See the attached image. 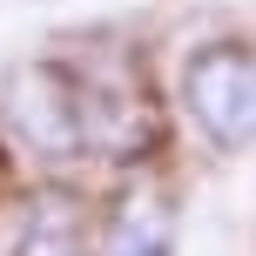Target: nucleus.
Wrapping results in <instances>:
<instances>
[{
	"mask_svg": "<svg viewBox=\"0 0 256 256\" xmlns=\"http://www.w3.org/2000/svg\"><path fill=\"white\" fill-rule=\"evenodd\" d=\"M14 256H81V243H74V230H68L61 216H48V222L27 230V243L14 250Z\"/></svg>",
	"mask_w": 256,
	"mask_h": 256,
	"instance_id": "20e7f679",
	"label": "nucleus"
},
{
	"mask_svg": "<svg viewBox=\"0 0 256 256\" xmlns=\"http://www.w3.org/2000/svg\"><path fill=\"white\" fill-rule=\"evenodd\" d=\"M182 108L216 148L256 142V48L243 40H209L182 61Z\"/></svg>",
	"mask_w": 256,
	"mask_h": 256,
	"instance_id": "f03ea898",
	"label": "nucleus"
},
{
	"mask_svg": "<svg viewBox=\"0 0 256 256\" xmlns=\"http://www.w3.org/2000/svg\"><path fill=\"white\" fill-rule=\"evenodd\" d=\"M0 135L27 162H81L88 148V74L61 61H20L0 81Z\"/></svg>",
	"mask_w": 256,
	"mask_h": 256,
	"instance_id": "f257e3e1",
	"label": "nucleus"
},
{
	"mask_svg": "<svg viewBox=\"0 0 256 256\" xmlns=\"http://www.w3.org/2000/svg\"><path fill=\"white\" fill-rule=\"evenodd\" d=\"M94 256H176V202L155 182H135L102 222Z\"/></svg>",
	"mask_w": 256,
	"mask_h": 256,
	"instance_id": "7ed1b4c3",
	"label": "nucleus"
}]
</instances>
